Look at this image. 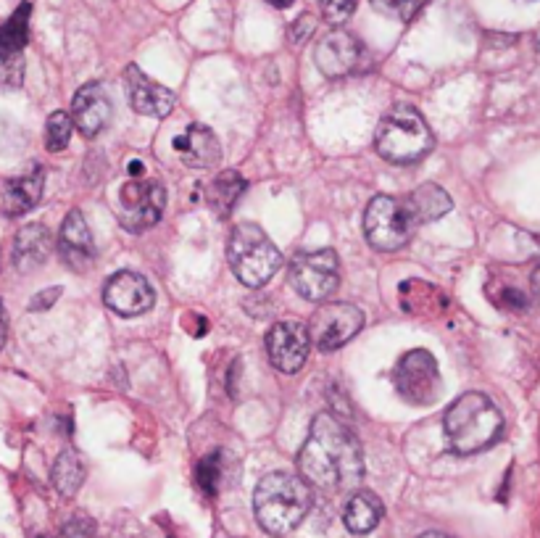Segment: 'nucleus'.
Instances as JSON below:
<instances>
[{"mask_svg":"<svg viewBox=\"0 0 540 538\" xmlns=\"http://www.w3.org/2000/svg\"><path fill=\"white\" fill-rule=\"evenodd\" d=\"M298 470L311 488L351 491L364 478V457L348 425L324 412L311 422V433L298 451Z\"/></svg>","mask_w":540,"mask_h":538,"instance_id":"nucleus-1","label":"nucleus"},{"mask_svg":"<svg viewBox=\"0 0 540 538\" xmlns=\"http://www.w3.org/2000/svg\"><path fill=\"white\" fill-rule=\"evenodd\" d=\"M311 486L301 475L269 473L259 480L253 494V512L261 531L269 536H288L311 512Z\"/></svg>","mask_w":540,"mask_h":538,"instance_id":"nucleus-2","label":"nucleus"},{"mask_svg":"<svg viewBox=\"0 0 540 538\" xmlns=\"http://www.w3.org/2000/svg\"><path fill=\"white\" fill-rule=\"evenodd\" d=\"M443 428L451 449L461 457L485 451L493 446L504 430V415L501 409L490 401V396L480 391H469L446 409Z\"/></svg>","mask_w":540,"mask_h":538,"instance_id":"nucleus-3","label":"nucleus"},{"mask_svg":"<svg viewBox=\"0 0 540 538\" xmlns=\"http://www.w3.org/2000/svg\"><path fill=\"white\" fill-rule=\"evenodd\" d=\"M435 146L430 124L411 106H396L382 117L375 132V148L390 164H417Z\"/></svg>","mask_w":540,"mask_h":538,"instance_id":"nucleus-4","label":"nucleus"},{"mask_svg":"<svg viewBox=\"0 0 540 538\" xmlns=\"http://www.w3.org/2000/svg\"><path fill=\"white\" fill-rule=\"evenodd\" d=\"M227 262L245 288H261L282 267V254L259 225H238L227 240Z\"/></svg>","mask_w":540,"mask_h":538,"instance_id":"nucleus-5","label":"nucleus"},{"mask_svg":"<svg viewBox=\"0 0 540 538\" xmlns=\"http://www.w3.org/2000/svg\"><path fill=\"white\" fill-rule=\"evenodd\" d=\"M417 230L419 222L404 196H375L364 211V235L377 251H401Z\"/></svg>","mask_w":540,"mask_h":538,"instance_id":"nucleus-6","label":"nucleus"},{"mask_svg":"<svg viewBox=\"0 0 540 538\" xmlns=\"http://www.w3.org/2000/svg\"><path fill=\"white\" fill-rule=\"evenodd\" d=\"M340 283V262L332 248H314L301 251L290 262V285L296 288L298 296L314 304H324L332 293L338 291Z\"/></svg>","mask_w":540,"mask_h":538,"instance_id":"nucleus-7","label":"nucleus"},{"mask_svg":"<svg viewBox=\"0 0 540 538\" xmlns=\"http://www.w3.org/2000/svg\"><path fill=\"white\" fill-rule=\"evenodd\" d=\"M393 386H396L398 396L406 404H411V407H430V404H435L440 391H443L435 357L425 349L406 351L404 357L398 359L396 372H393Z\"/></svg>","mask_w":540,"mask_h":538,"instance_id":"nucleus-8","label":"nucleus"},{"mask_svg":"<svg viewBox=\"0 0 540 538\" xmlns=\"http://www.w3.org/2000/svg\"><path fill=\"white\" fill-rule=\"evenodd\" d=\"M166 190L159 180H130L119 190V222L130 233H145L164 217Z\"/></svg>","mask_w":540,"mask_h":538,"instance_id":"nucleus-9","label":"nucleus"},{"mask_svg":"<svg viewBox=\"0 0 540 538\" xmlns=\"http://www.w3.org/2000/svg\"><path fill=\"white\" fill-rule=\"evenodd\" d=\"M361 328H364V314L359 306L346 304V301H324L306 330L319 351H335L356 338Z\"/></svg>","mask_w":540,"mask_h":538,"instance_id":"nucleus-10","label":"nucleus"},{"mask_svg":"<svg viewBox=\"0 0 540 538\" xmlns=\"http://www.w3.org/2000/svg\"><path fill=\"white\" fill-rule=\"evenodd\" d=\"M311 351V338L306 325L298 320H282L267 333L269 362L285 375H293L306 364Z\"/></svg>","mask_w":540,"mask_h":538,"instance_id":"nucleus-11","label":"nucleus"},{"mask_svg":"<svg viewBox=\"0 0 540 538\" xmlns=\"http://www.w3.org/2000/svg\"><path fill=\"white\" fill-rule=\"evenodd\" d=\"M103 301L119 317H140V314L151 312L156 293L140 272L122 269L103 288Z\"/></svg>","mask_w":540,"mask_h":538,"instance_id":"nucleus-12","label":"nucleus"},{"mask_svg":"<svg viewBox=\"0 0 540 538\" xmlns=\"http://www.w3.org/2000/svg\"><path fill=\"white\" fill-rule=\"evenodd\" d=\"M111 114H114V106H111V98H108L106 88L101 82H87L82 85L72 98V122L74 127L85 135V138H95L101 135L103 130L111 122Z\"/></svg>","mask_w":540,"mask_h":538,"instance_id":"nucleus-13","label":"nucleus"},{"mask_svg":"<svg viewBox=\"0 0 540 538\" xmlns=\"http://www.w3.org/2000/svg\"><path fill=\"white\" fill-rule=\"evenodd\" d=\"M361 59V43L351 32L346 30H332L330 35H324L319 40L317 51H314V61H317V69L330 77V80H338V77H346L356 69Z\"/></svg>","mask_w":540,"mask_h":538,"instance_id":"nucleus-14","label":"nucleus"},{"mask_svg":"<svg viewBox=\"0 0 540 538\" xmlns=\"http://www.w3.org/2000/svg\"><path fill=\"white\" fill-rule=\"evenodd\" d=\"M124 85H127V95H130L132 109L140 114V117H153L164 119L174 111V93L164 85H156V82L143 74L137 66H127L124 72Z\"/></svg>","mask_w":540,"mask_h":538,"instance_id":"nucleus-15","label":"nucleus"},{"mask_svg":"<svg viewBox=\"0 0 540 538\" xmlns=\"http://www.w3.org/2000/svg\"><path fill=\"white\" fill-rule=\"evenodd\" d=\"M58 254L72 272H85L95 262V243L85 217L74 209L66 214L64 225L58 230Z\"/></svg>","mask_w":540,"mask_h":538,"instance_id":"nucleus-16","label":"nucleus"},{"mask_svg":"<svg viewBox=\"0 0 540 538\" xmlns=\"http://www.w3.org/2000/svg\"><path fill=\"white\" fill-rule=\"evenodd\" d=\"M177 159L190 169H209L222 159V146L214 132L203 124H190L188 130L177 135L172 143Z\"/></svg>","mask_w":540,"mask_h":538,"instance_id":"nucleus-17","label":"nucleus"},{"mask_svg":"<svg viewBox=\"0 0 540 538\" xmlns=\"http://www.w3.org/2000/svg\"><path fill=\"white\" fill-rule=\"evenodd\" d=\"M43 182L45 175L40 167L8 180L6 190H3V211L8 217H22V214L35 209L37 201L43 198Z\"/></svg>","mask_w":540,"mask_h":538,"instance_id":"nucleus-18","label":"nucleus"},{"mask_svg":"<svg viewBox=\"0 0 540 538\" xmlns=\"http://www.w3.org/2000/svg\"><path fill=\"white\" fill-rule=\"evenodd\" d=\"M53 238L48 233V227L43 225H27L22 227L14 238V264L22 272H32L35 267L45 264V259L51 256Z\"/></svg>","mask_w":540,"mask_h":538,"instance_id":"nucleus-19","label":"nucleus"},{"mask_svg":"<svg viewBox=\"0 0 540 538\" xmlns=\"http://www.w3.org/2000/svg\"><path fill=\"white\" fill-rule=\"evenodd\" d=\"M382 515H385V507H382L380 496H375L372 491H356L343 509V523L356 536H367L380 525Z\"/></svg>","mask_w":540,"mask_h":538,"instance_id":"nucleus-20","label":"nucleus"},{"mask_svg":"<svg viewBox=\"0 0 540 538\" xmlns=\"http://www.w3.org/2000/svg\"><path fill=\"white\" fill-rule=\"evenodd\" d=\"M404 201L409 204L411 214H414V219L419 222V227L430 225V222L440 219L443 214H448L451 206H454L451 204V196H448L446 190L440 188V185H435V182L419 185L417 190L406 193Z\"/></svg>","mask_w":540,"mask_h":538,"instance_id":"nucleus-21","label":"nucleus"},{"mask_svg":"<svg viewBox=\"0 0 540 538\" xmlns=\"http://www.w3.org/2000/svg\"><path fill=\"white\" fill-rule=\"evenodd\" d=\"M248 182L240 177L235 169H224L222 175H216L206 188V201H209L211 211L216 217H230L232 206L238 204V198L243 196V190Z\"/></svg>","mask_w":540,"mask_h":538,"instance_id":"nucleus-22","label":"nucleus"},{"mask_svg":"<svg viewBox=\"0 0 540 538\" xmlns=\"http://www.w3.org/2000/svg\"><path fill=\"white\" fill-rule=\"evenodd\" d=\"M51 480L53 488H56L64 499H74L77 491L82 488V483H85V465H82L80 454L74 449L61 451L56 462H53Z\"/></svg>","mask_w":540,"mask_h":538,"instance_id":"nucleus-23","label":"nucleus"},{"mask_svg":"<svg viewBox=\"0 0 540 538\" xmlns=\"http://www.w3.org/2000/svg\"><path fill=\"white\" fill-rule=\"evenodd\" d=\"M29 14H32V6L22 3L0 27V56H14L24 51L29 40Z\"/></svg>","mask_w":540,"mask_h":538,"instance_id":"nucleus-24","label":"nucleus"},{"mask_svg":"<svg viewBox=\"0 0 540 538\" xmlns=\"http://www.w3.org/2000/svg\"><path fill=\"white\" fill-rule=\"evenodd\" d=\"M195 480H198V486L203 488V494H209V496L219 494V486H222V480H224V451L206 454V457L198 462Z\"/></svg>","mask_w":540,"mask_h":538,"instance_id":"nucleus-25","label":"nucleus"},{"mask_svg":"<svg viewBox=\"0 0 540 538\" xmlns=\"http://www.w3.org/2000/svg\"><path fill=\"white\" fill-rule=\"evenodd\" d=\"M72 130L74 122L69 114H64V111L51 114V119L45 124V148L51 153L64 151V148L69 146V140H72Z\"/></svg>","mask_w":540,"mask_h":538,"instance_id":"nucleus-26","label":"nucleus"},{"mask_svg":"<svg viewBox=\"0 0 540 538\" xmlns=\"http://www.w3.org/2000/svg\"><path fill=\"white\" fill-rule=\"evenodd\" d=\"M377 14L396 19V22H411L425 8L427 0H369Z\"/></svg>","mask_w":540,"mask_h":538,"instance_id":"nucleus-27","label":"nucleus"},{"mask_svg":"<svg viewBox=\"0 0 540 538\" xmlns=\"http://www.w3.org/2000/svg\"><path fill=\"white\" fill-rule=\"evenodd\" d=\"M24 80V56H0V90L19 88Z\"/></svg>","mask_w":540,"mask_h":538,"instance_id":"nucleus-28","label":"nucleus"},{"mask_svg":"<svg viewBox=\"0 0 540 538\" xmlns=\"http://www.w3.org/2000/svg\"><path fill=\"white\" fill-rule=\"evenodd\" d=\"M322 16L330 24H343L356 8V0H319Z\"/></svg>","mask_w":540,"mask_h":538,"instance_id":"nucleus-29","label":"nucleus"},{"mask_svg":"<svg viewBox=\"0 0 540 538\" xmlns=\"http://www.w3.org/2000/svg\"><path fill=\"white\" fill-rule=\"evenodd\" d=\"M58 299H61V288H45L29 301V312H48Z\"/></svg>","mask_w":540,"mask_h":538,"instance_id":"nucleus-30","label":"nucleus"},{"mask_svg":"<svg viewBox=\"0 0 540 538\" xmlns=\"http://www.w3.org/2000/svg\"><path fill=\"white\" fill-rule=\"evenodd\" d=\"M293 40H296V43H303V40H306V37L311 35V32H314V19H311L309 14H303L301 19H298L296 24H293Z\"/></svg>","mask_w":540,"mask_h":538,"instance_id":"nucleus-31","label":"nucleus"},{"mask_svg":"<svg viewBox=\"0 0 540 538\" xmlns=\"http://www.w3.org/2000/svg\"><path fill=\"white\" fill-rule=\"evenodd\" d=\"M533 296L538 299V304H540V267L533 272Z\"/></svg>","mask_w":540,"mask_h":538,"instance_id":"nucleus-32","label":"nucleus"},{"mask_svg":"<svg viewBox=\"0 0 540 538\" xmlns=\"http://www.w3.org/2000/svg\"><path fill=\"white\" fill-rule=\"evenodd\" d=\"M269 6H274V8H288V6H293V0H267Z\"/></svg>","mask_w":540,"mask_h":538,"instance_id":"nucleus-33","label":"nucleus"},{"mask_svg":"<svg viewBox=\"0 0 540 538\" xmlns=\"http://www.w3.org/2000/svg\"><path fill=\"white\" fill-rule=\"evenodd\" d=\"M3 343H6V322L0 317V349H3Z\"/></svg>","mask_w":540,"mask_h":538,"instance_id":"nucleus-34","label":"nucleus"},{"mask_svg":"<svg viewBox=\"0 0 540 538\" xmlns=\"http://www.w3.org/2000/svg\"><path fill=\"white\" fill-rule=\"evenodd\" d=\"M419 538H454V536H448V533H438V531H430V533H425V536H419Z\"/></svg>","mask_w":540,"mask_h":538,"instance_id":"nucleus-35","label":"nucleus"}]
</instances>
